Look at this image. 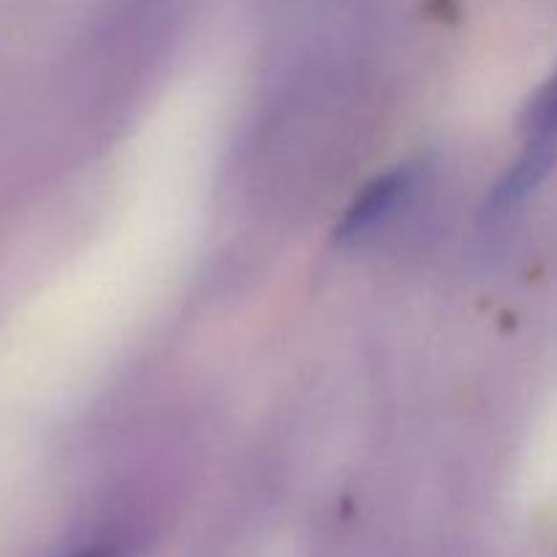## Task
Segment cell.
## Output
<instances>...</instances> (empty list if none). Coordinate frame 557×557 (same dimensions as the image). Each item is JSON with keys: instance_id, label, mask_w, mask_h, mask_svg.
<instances>
[{"instance_id": "obj_1", "label": "cell", "mask_w": 557, "mask_h": 557, "mask_svg": "<svg viewBox=\"0 0 557 557\" xmlns=\"http://www.w3.org/2000/svg\"><path fill=\"white\" fill-rule=\"evenodd\" d=\"M411 183L413 169H395V172H386L381 174L379 180H373V183L357 196V201L346 210L341 226H337V239L348 245L354 243V239L364 237L370 228L379 226V223L400 205V199L408 194Z\"/></svg>"}, {"instance_id": "obj_2", "label": "cell", "mask_w": 557, "mask_h": 557, "mask_svg": "<svg viewBox=\"0 0 557 557\" xmlns=\"http://www.w3.org/2000/svg\"><path fill=\"white\" fill-rule=\"evenodd\" d=\"M557 161V139H528V150L522 152L520 161L509 169L500 185L493 194L495 207H509L520 201L522 196L531 194Z\"/></svg>"}, {"instance_id": "obj_3", "label": "cell", "mask_w": 557, "mask_h": 557, "mask_svg": "<svg viewBox=\"0 0 557 557\" xmlns=\"http://www.w3.org/2000/svg\"><path fill=\"white\" fill-rule=\"evenodd\" d=\"M522 131L528 139H557V71L528 103Z\"/></svg>"}, {"instance_id": "obj_4", "label": "cell", "mask_w": 557, "mask_h": 557, "mask_svg": "<svg viewBox=\"0 0 557 557\" xmlns=\"http://www.w3.org/2000/svg\"><path fill=\"white\" fill-rule=\"evenodd\" d=\"M71 557H125V555H123V547H117V544H96V547H87Z\"/></svg>"}]
</instances>
